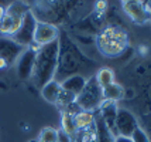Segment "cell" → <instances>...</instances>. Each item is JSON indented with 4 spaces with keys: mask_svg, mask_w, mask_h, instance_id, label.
Returning <instances> with one entry per match:
<instances>
[{
    "mask_svg": "<svg viewBox=\"0 0 151 142\" xmlns=\"http://www.w3.org/2000/svg\"><path fill=\"white\" fill-rule=\"evenodd\" d=\"M58 40L51 43V44H47L44 47H40L37 50L31 81L40 90L44 87L47 82L54 80L55 73H57V66H58Z\"/></svg>",
    "mask_w": 151,
    "mask_h": 142,
    "instance_id": "obj_1",
    "label": "cell"
},
{
    "mask_svg": "<svg viewBox=\"0 0 151 142\" xmlns=\"http://www.w3.org/2000/svg\"><path fill=\"white\" fill-rule=\"evenodd\" d=\"M59 43V53H58V66H57V73L54 80L58 82H62L65 78L75 75L76 70L81 67L83 57L81 55L79 51L73 50L72 43L68 40L66 37H61L58 39Z\"/></svg>",
    "mask_w": 151,
    "mask_h": 142,
    "instance_id": "obj_2",
    "label": "cell"
},
{
    "mask_svg": "<svg viewBox=\"0 0 151 142\" xmlns=\"http://www.w3.org/2000/svg\"><path fill=\"white\" fill-rule=\"evenodd\" d=\"M129 37L123 28L116 26H107L105 27L96 39V46L102 54L107 57H116L122 54L127 48Z\"/></svg>",
    "mask_w": 151,
    "mask_h": 142,
    "instance_id": "obj_3",
    "label": "cell"
},
{
    "mask_svg": "<svg viewBox=\"0 0 151 142\" xmlns=\"http://www.w3.org/2000/svg\"><path fill=\"white\" fill-rule=\"evenodd\" d=\"M31 10V7L23 1H13L6 7L4 16L0 19V36L13 37L16 31L20 28L21 21L26 13Z\"/></svg>",
    "mask_w": 151,
    "mask_h": 142,
    "instance_id": "obj_4",
    "label": "cell"
},
{
    "mask_svg": "<svg viewBox=\"0 0 151 142\" xmlns=\"http://www.w3.org/2000/svg\"><path fill=\"white\" fill-rule=\"evenodd\" d=\"M102 102H103L102 88L98 85L95 77H92L91 80L86 81L82 92L76 97V104H78V107L82 109V111L95 112V111L99 109Z\"/></svg>",
    "mask_w": 151,
    "mask_h": 142,
    "instance_id": "obj_5",
    "label": "cell"
},
{
    "mask_svg": "<svg viewBox=\"0 0 151 142\" xmlns=\"http://www.w3.org/2000/svg\"><path fill=\"white\" fill-rule=\"evenodd\" d=\"M37 23H38V20H37L35 14L33 13V10H30L28 13H26L20 28L16 31V34L12 39L23 48L31 47L34 43V31H35Z\"/></svg>",
    "mask_w": 151,
    "mask_h": 142,
    "instance_id": "obj_6",
    "label": "cell"
},
{
    "mask_svg": "<svg viewBox=\"0 0 151 142\" xmlns=\"http://www.w3.org/2000/svg\"><path fill=\"white\" fill-rule=\"evenodd\" d=\"M122 7L123 12L138 26H143L151 21V10L144 1H123Z\"/></svg>",
    "mask_w": 151,
    "mask_h": 142,
    "instance_id": "obj_7",
    "label": "cell"
},
{
    "mask_svg": "<svg viewBox=\"0 0 151 142\" xmlns=\"http://www.w3.org/2000/svg\"><path fill=\"white\" fill-rule=\"evenodd\" d=\"M114 127H116V136H127V138H130L133 135V132L140 125H138L137 118L134 117L133 112H130L129 109L119 108Z\"/></svg>",
    "mask_w": 151,
    "mask_h": 142,
    "instance_id": "obj_8",
    "label": "cell"
},
{
    "mask_svg": "<svg viewBox=\"0 0 151 142\" xmlns=\"http://www.w3.org/2000/svg\"><path fill=\"white\" fill-rule=\"evenodd\" d=\"M59 39V28L47 21H38L34 31V46L44 47L47 44H51Z\"/></svg>",
    "mask_w": 151,
    "mask_h": 142,
    "instance_id": "obj_9",
    "label": "cell"
},
{
    "mask_svg": "<svg viewBox=\"0 0 151 142\" xmlns=\"http://www.w3.org/2000/svg\"><path fill=\"white\" fill-rule=\"evenodd\" d=\"M37 50L38 47H35L33 44L31 47L26 48L19 57V60L16 61V70H17V75L20 80H31Z\"/></svg>",
    "mask_w": 151,
    "mask_h": 142,
    "instance_id": "obj_10",
    "label": "cell"
},
{
    "mask_svg": "<svg viewBox=\"0 0 151 142\" xmlns=\"http://www.w3.org/2000/svg\"><path fill=\"white\" fill-rule=\"evenodd\" d=\"M26 48L19 46L12 37L6 36H0V58L6 61L7 67L16 64V61L19 60V57Z\"/></svg>",
    "mask_w": 151,
    "mask_h": 142,
    "instance_id": "obj_11",
    "label": "cell"
},
{
    "mask_svg": "<svg viewBox=\"0 0 151 142\" xmlns=\"http://www.w3.org/2000/svg\"><path fill=\"white\" fill-rule=\"evenodd\" d=\"M117 109H119L117 104L113 101H103L98 109V112H99V115L102 117L103 122L107 125V128L110 129L114 135H116V127H114V124H116Z\"/></svg>",
    "mask_w": 151,
    "mask_h": 142,
    "instance_id": "obj_12",
    "label": "cell"
},
{
    "mask_svg": "<svg viewBox=\"0 0 151 142\" xmlns=\"http://www.w3.org/2000/svg\"><path fill=\"white\" fill-rule=\"evenodd\" d=\"M95 134H96V142H114L116 135L107 128L102 117L98 111H95Z\"/></svg>",
    "mask_w": 151,
    "mask_h": 142,
    "instance_id": "obj_13",
    "label": "cell"
},
{
    "mask_svg": "<svg viewBox=\"0 0 151 142\" xmlns=\"http://www.w3.org/2000/svg\"><path fill=\"white\" fill-rule=\"evenodd\" d=\"M59 84H61V88H62V90H65L68 92L73 94L75 97H78V95L82 92L83 87H85L86 80L83 75L75 74V75H71V77L65 78L64 81L59 82Z\"/></svg>",
    "mask_w": 151,
    "mask_h": 142,
    "instance_id": "obj_14",
    "label": "cell"
},
{
    "mask_svg": "<svg viewBox=\"0 0 151 142\" xmlns=\"http://www.w3.org/2000/svg\"><path fill=\"white\" fill-rule=\"evenodd\" d=\"M73 122H75L76 132L95 128V112H89V111H79L78 114L73 115Z\"/></svg>",
    "mask_w": 151,
    "mask_h": 142,
    "instance_id": "obj_15",
    "label": "cell"
},
{
    "mask_svg": "<svg viewBox=\"0 0 151 142\" xmlns=\"http://www.w3.org/2000/svg\"><path fill=\"white\" fill-rule=\"evenodd\" d=\"M61 92V84L57 80H51L50 82H47L44 87L41 88V97L50 104H57V100Z\"/></svg>",
    "mask_w": 151,
    "mask_h": 142,
    "instance_id": "obj_16",
    "label": "cell"
},
{
    "mask_svg": "<svg viewBox=\"0 0 151 142\" xmlns=\"http://www.w3.org/2000/svg\"><path fill=\"white\" fill-rule=\"evenodd\" d=\"M102 94H103V101L117 102L119 100H122L124 97V90H123V87L120 84L113 82L110 85L102 88Z\"/></svg>",
    "mask_w": 151,
    "mask_h": 142,
    "instance_id": "obj_17",
    "label": "cell"
},
{
    "mask_svg": "<svg viewBox=\"0 0 151 142\" xmlns=\"http://www.w3.org/2000/svg\"><path fill=\"white\" fill-rule=\"evenodd\" d=\"M95 80H96L99 87L105 88L114 82V73H113L112 68L103 67V68H100V70H98V73L95 75Z\"/></svg>",
    "mask_w": 151,
    "mask_h": 142,
    "instance_id": "obj_18",
    "label": "cell"
},
{
    "mask_svg": "<svg viewBox=\"0 0 151 142\" xmlns=\"http://www.w3.org/2000/svg\"><path fill=\"white\" fill-rule=\"evenodd\" d=\"M61 131H64L65 134L69 136H75L76 134V128H75V122H73V115L62 112L61 115Z\"/></svg>",
    "mask_w": 151,
    "mask_h": 142,
    "instance_id": "obj_19",
    "label": "cell"
},
{
    "mask_svg": "<svg viewBox=\"0 0 151 142\" xmlns=\"http://www.w3.org/2000/svg\"><path fill=\"white\" fill-rule=\"evenodd\" d=\"M72 102H76V97L61 88V92H59V97H58V100H57V104H55V105L62 111V109L66 108L68 105H71Z\"/></svg>",
    "mask_w": 151,
    "mask_h": 142,
    "instance_id": "obj_20",
    "label": "cell"
},
{
    "mask_svg": "<svg viewBox=\"0 0 151 142\" xmlns=\"http://www.w3.org/2000/svg\"><path fill=\"white\" fill-rule=\"evenodd\" d=\"M57 138H58V129L52 127H45L40 132L38 142H57Z\"/></svg>",
    "mask_w": 151,
    "mask_h": 142,
    "instance_id": "obj_21",
    "label": "cell"
},
{
    "mask_svg": "<svg viewBox=\"0 0 151 142\" xmlns=\"http://www.w3.org/2000/svg\"><path fill=\"white\" fill-rule=\"evenodd\" d=\"M73 142H96L95 128L76 132V134H75V136H73Z\"/></svg>",
    "mask_w": 151,
    "mask_h": 142,
    "instance_id": "obj_22",
    "label": "cell"
},
{
    "mask_svg": "<svg viewBox=\"0 0 151 142\" xmlns=\"http://www.w3.org/2000/svg\"><path fill=\"white\" fill-rule=\"evenodd\" d=\"M130 138H132L133 142H151L148 134H147L145 129H143L141 127H138V128L133 132V135L130 136Z\"/></svg>",
    "mask_w": 151,
    "mask_h": 142,
    "instance_id": "obj_23",
    "label": "cell"
},
{
    "mask_svg": "<svg viewBox=\"0 0 151 142\" xmlns=\"http://www.w3.org/2000/svg\"><path fill=\"white\" fill-rule=\"evenodd\" d=\"M57 142H73V138L69 136L68 134H65L64 131L58 129V138H57Z\"/></svg>",
    "mask_w": 151,
    "mask_h": 142,
    "instance_id": "obj_24",
    "label": "cell"
},
{
    "mask_svg": "<svg viewBox=\"0 0 151 142\" xmlns=\"http://www.w3.org/2000/svg\"><path fill=\"white\" fill-rule=\"evenodd\" d=\"M106 7H107V1H96V12L98 13H105Z\"/></svg>",
    "mask_w": 151,
    "mask_h": 142,
    "instance_id": "obj_25",
    "label": "cell"
},
{
    "mask_svg": "<svg viewBox=\"0 0 151 142\" xmlns=\"http://www.w3.org/2000/svg\"><path fill=\"white\" fill-rule=\"evenodd\" d=\"M114 142H133L132 138H127V136H116Z\"/></svg>",
    "mask_w": 151,
    "mask_h": 142,
    "instance_id": "obj_26",
    "label": "cell"
},
{
    "mask_svg": "<svg viewBox=\"0 0 151 142\" xmlns=\"http://www.w3.org/2000/svg\"><path fill=\"white\" fill-rule=\"evenodd\" d=\"M3 68H7V64H6V61L0 58V70H3Z\"/></svg>",
    "mask_w": 151,
    "mask_h": 142,
    "instance_id": "obj_27",
    "label": "cell"
},
{
    "mask_svg": "<svg viewBox=\"0 0 151 142\" xmlns=\"http://www.w3.org/2000/svg\"><path fill=\"white\" fill-rule=\"evenodd\" d=\"M4 12H6V9H4L3 6H0V19H1V17L4 16Z\"/></svg>",
    "mask_w": 151,
    "mask_h": 142,
    "instance_id": "obj_28",
    "label": "cell"
},
{
    "mask_svg": "<svg viewBox=\"0 0 151 142\" xmlns=\"http://www.w3.org/2000/svg\"><path fill=\"white\" fill-rule=\"evenodd\" d=\"M28 142H38V139H33V141H28Z\"/></svg>",
    "mask_w": 151,
    "mask_h": 142,
    "instance_id": "obj_29",
    "label": "cell"
}]
</instances>
